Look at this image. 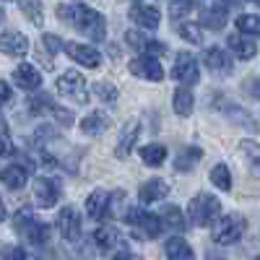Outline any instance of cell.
<instances>
[{
	"instance_id": "cell-16",
	"label": "cell",
	"mask_w": 260,
	"mask_h": 260,
	"mask_svg": "<svg viewBox=\"0 0 260 260\" xmlns=\"http://www.w3.org/2000/svg\"><path fill=\"white\" fill-rule=\"evenodd\" d=\"M110 127H112V120H110V115L102 112V110H94V112H89V115L81 120V133L83 136H91V138L107 133Z\"/></svg>"
},
{
	"instance_id": "cell-13",
	"label": "cell",
	"mask_w": 260,
	"mask_h": 260,
	"mask_svg": "<svg viewBox=\"0 0 260 260\" xmlns=\"http://www.w3.org/2000/svg\"><path fill=\"white\" fill-rule=\"evenodd\" d=\"M141 136V122L138 120H130L125 127H122V133L117 138V146H115V156L117 159H127L130 154H133V148H136V141Z\"/></svg>"
},
{
	"instance_id": "cell-38",
	"label": "cell",
	"mask_w": 260,
	"mask_h": 260,
	"mask_svg": "<svg viewBox=\"0 0 260 260\" xmlns=\"http://www.w3.org/2000/svg\"><path fill=\"white\" fill-rule=\"evenodd\" d=\"M146 39H148V37H146L143 31H138V29H130V31H125V42H127V45L133 47V50H143Z\"/></svg>"
},
{
	"instance_id": "cell-23",
	"label": "cell",
	"mask_w": 260,
	"mask_h": 260,
	"mask_svg": "<svg viewBox=\"0 0 260 260\" xmlns=\"http://www.w3.org/2000/svg\"><path fill=\"white\" fill-rule=\"evenodd\" d=\"M172 107L180 117H190L192 115V107H195V96L190 91V86H180L175 91V99H172Z\"/></svg>"
},
{
	"instance_id": "cell-37",
	"label": "cell",
	"mask_w": 260,
	"mask_h": 260,
	"mask_svg": "<svg viewBox=\"0 0 260 260\" xmlns=\"http://www.w3.org/2000/svg\"><path fill=\"white\" fill-rule=\"evenodd\" d=\"M42 47H45L47 55H57V52H62V39L55 34H42Z\"/></svg>"
},
{
	"instance_id": "cell-21",
	"label": "cell",
	"mask_w": 260,
	"mask_h": 260,
	"mask_svg": "<svg viewBox=\"0 0 260 260\" xmlns=\"http://www.w3.org/2000/svg\"><path fill=\"white\" fill-rule=\"evenodd\" d=\"M0 182H3L8 190H21L29 182V169L24 164H11L6 169H0Z\"/></svg>"
},
{
	"instance_id": "cell-52",
	"label": "cell",
	"mask_w": 260,
	"mask_h": 260,
	"mask_svg": "<svg viewBox=\"0 0 260 260\" xmlns=\"http://www.w3.org/2000/svg\"><path fill=\"white\" fill-rule=\"evenodd\" d=\"M255 260H260V255H257V257H255Z\"/></svg>"
},
{
	"instance_id": "cell-15",
	"label": "cell",
	"mask_w": 260,
	"mask_h": 260,
	"mask_svg": "<svg viewBox=\"0 0 260 260\" xmlns=\"http://www.w3.org/2000/svg\"><path fill=\"white\" fill-rule=\"evenodd\" d=\"M130 21H133L136 26H141V29H156L159 26V21H161V13H159V8L156 6H146V3H138V6H133L130 8Z\"/></svg>"
},
{
	"instance_id": "cell-29",
	"label": "cell",
	"mask_w": 260,
	"mask_h": 260,
	"mask_svg": "<svg viewBox=\"0 0 260 260\" xmlns=\"http://www.w3.org/2000/svg\"><path fill=\"white\" fill-rule=\"evenodd\" d=\"M21 6V13H24L34 26H42L45 24V11H42V3L39 0H18Z\"/></svg>"
},
{
	"instance_id": "cell-2",
	"label": "cell",
	"mask_w": 260,
	"mask_h": 260,
	"mask_svg": "<svg viewBox=\"0 0 260 260\" xmlns=\"http://www.w3.org/2000/svg\"><path fill=\"white\" fill-rule=\"evenodd\" d=\"M221 213V201L211 192H201L187 203V221L195 226H211Z\"/></svg>"
},
{
	"instance_id": "cell-4",
	"label": "cell",
	"mask_w": 260,
	"mask_h": 260,
	"mask_svg": "<svg viewBox=\"0 0 260 260\" xmlns=\"http://www.w3.org/2000/svg\"><path fill=\"white\" fill-rule=\"evenodd\" d=\"M245 234V219L240 213H229L213 221V242L216 245H237Z\"/></svg>"
},
{
	"instance_id": "cell-51",
	"label": "cell",
	"mask_w": 260,
	"mask_h": 260,
	"mask_svg": "<svg viewBox=\"0 0 260 260\" xmlns=\"http://www.w3.org/2000/svg\"><path fill=\"white\" fill-rule=\"evenodd\" d=\"M192 3H201V0H192Z\"/></svg>"
},
{
	"instance_id": "cell-43",
	"label": "cell",
	"mask_w": 260,
	"mask_h": 260,
	"mask_svg": "<svg viewBox=\"0 0 260 260\" xmlns=\"http://www.w3.org/2000/svg\"><path fill=\"white\" fill-rule=\"evenodd\" d=\"M3 260H26V250L18 245H11L3 250Z\"/></svg>"
},
{
	"instance_id": "cell-27",
	"label": "cell",
	"mask_w": 260,
	"mask_h": 260,
	"mask_svg": "<svg viewBox=\"0 0 260 260\" xmlns=\"http://www.w3.org/2000/svg\"><path fill=\"white\" fill-rule=\"evenodd\" d=\"M18 234H24L29 242H34V245H45L47 240H50V226L47 224H42V221H37V219H31L24 229H21Z\"/></svg>"
},
{
	"instance_id": "cell-45",
	"label": "cell",
	"mask_w": 260,
	"mask_h": 260,
	"mask_svg": "<svg viewBox=\"0 0 260 260\" xmlns=\"http://www.w3.org/2000/svg\"><path fill=\"white\" fill-rule=\"evenodd\" d=\"M13 143H11V136H0V156H13Z\"/></svg>"
},
{
	"instance_id": "cell-48",
	"label": "cell",
	"mask_w": 260,
	"mask_h": 260,
	"mask_svg": "<svg viewBox=\"0 0 260 260\" xmlns=\"http://www.w3.org/2000/svg\"><path fill=\"white\" fill-rule=\"evenodd\" d=\"M6 221V203H3V198H0V224Z\"/></svg>"
},
{
	"instance_id": "cell-17",
	"label": "cell",
	"mask_w": 260,
	"mask_h": 260,
	"mask_svg": "<svg viewBox=\"0 0 260 260\" xmlns=\"http://www.w3.org/2000/svg\"><path fill=\"white\" fill-rule=\"evenodd\" d=\"M86 216L94 221H102L110 216V192L107 190H94L89 198H86Z\"/></svg>"
},
{
	"instance_id": "cell-39",
	"label": "cell",
	"mask_w": 260,
	"mask_h": 260,
	"mask_svg": "<svg viewBox=\"0 0 260 260\" xmlns=\"http://www.w3.org/2000/svg\"><path fill=\"white\" fill-rule=\"evenodd\" d=\"M31 219H34L31 208H18V211H16V216H13V229H16V232H21V229H24Z\"/></svg>"
},
{
	"instance_id": "cell-22",
	"label": "cell",
	"mask_w": 260,
	"mask_h": 260,
	"mask_svg": "<svg viewBox=\"0 0 260 260\" xmlns=\"http://www.w3.org/2000/svg\"><path fill=\"white\" fill-rule=\"evenodd\" d=\"M164 252H167L169 260H192L195 257L192 247L182 240V237H169L164 242Z\"/></svg>"
},
{
	"instance_id": "cell-5",
	"label": "cell",
	"mask_w": 260,
	"mask_h": 260,
	"mask_svg": "<svg viewBox=\"0 0 260 260\" xmlns=\"http://www.w3.org/2000/svg\"><path fill=\"white\" fill-rule=\"evenodd\" d=\"M57 91L71 99L76 104H86L89 102V89H86V78L78 73V71H65L60 78H57Z\"/></svg>"
},
{
	"instance_id": "cell-12",
	"label": "cell",
	"mask_w": 260,
	"mask_h": 260,
	"mask_svg": "<svg viewBox=\"0 0 260 260\" xmlns=\"http://www.w3.org/2000/svg\"><path fill=\"white\" fill-rule=\"evenodd\" d=\"M62 50L68 52L78 65H83V68H99L102 65V55L94 47L81 45V42H62Z\"/></svg>"
},
{
	"instance_id": "cell-30",
	"label": "cell",
	"mask_w": 260,
	"mask_h": 260,
	"mask_svg": "<svg viewBox=\"0 0 260 260\" xmlns=\"http://www.w3.org/2000/svg\"><path fill=\"white\" fill-rule=\"evenodd\" d=\"M237 31L250 34V37H260V16L257 13H242L237 18Z\"/></svg>"
},
{
	"instance_id": "cell-44",
	"label": "cell",
	"mask_w": 260,
	"mask_h": 260,
	"mask_svg": "<svg viewBox=\"0 0 260 260\" xmlns=\"http://www.w3.org/2000/svg\"><path fill=\"white\" fill-rule=\"evenodd\" d=\"M11 96H13V89L8 86V81H3V78H0V107H3V104H8V102H11Z\"/></svg>"
},
{
	"instance_id": "cell-54",
	"label": "cell",
	"mask_w": 260,
	"mask_h": 260,
	"mask_svg": "<svg viewBox=\"0 0 260 260\" xmlns=\"http://www.w3.org/2000/svg\"><path fill=\"white\" fill-rule=\"evenodd\" d=\"M247 3H250V0H247Z\"/></svg>"
},
{
	"instance_id": "cell-32",
	"label": "cell",
	"mask_w": 260,
	"mask_h": 260,
	"mask_svg": "<svg viewBox=\"0 0 260 260\" xmlns=\"http://www.w3.org/2000/svg\"><path fill=\"white\" fill-rule=\"evenodd\" d=\"M52 107H55V102H52V96L50 94H45V91H39V94H34L31 99H29V110H31V115H50L52 112Z\"/></svg>"
},
{
	"instance_id": "cell-47",
	"label": "cell",
	"mask_w": 260,
	"mask_h": 260,
	"mask_svg": "<svg viewBox=\"0 0 260 260\" xmlns=\"http://www.w3.org/2000/svg\"><path fill=\"white\" fill-rule=\"evenodd\" d=\"M0 136H8V122L0 117Z\"/></svg>"
},
{
	"instance_id": "cell-26",
	"label": "cell",
	"mask_w": 260,
	"mask_h": 260,
	"mask_svg": "<svg viewBox=\"0 0 260 260\" xmlns=\"http://www.w3.org/2000/svg\"><path fill=\"white\" fill-rule=\"evenodd\" d=\"M161 226H169L172 232H185V226H187V219H185V213L177 208V206H167L164 211H161Z\"/></svg>"
},
{
	"instance_id": "cell-40",
	"label": "cell",
	"mask_w": 260,
	"mask_h": 260,
	"mask_svg": "<svg viewBox=\"0 0 260 260\" xmlns=\"http://www.w3.org/2000/svg\"><path fill=\"white\" fill-rule=\"evenodd\" d=\"M50 115H52L60 125H65V127H71V125H73V120H76L71 110H62V107H57V104L52 107V112H50Z\"/></svg>"
},
{
	"instance_id": "cell-36",
	"label": "cell",
	"mask_w": 260,
	"mask_h": 260,
	"mask_svg": "<svg viewBox=\"0 0 260 260\" xmlns=\"http://www.w3.org/2000/svg\"><path fill=\"white\" fill-rule=\"evenodd\" d=\"M94 94L102 99V102H117V89H115V83H110V81H99L96 86H94Z\"/></svg>"
},
{
	"instance_id": "cell-46",
	"label": "cell",
	"mask_w": 260,
	"mask_h": 260,
	"mask_svg": "<svg viewBox=\"0 0 260 260\" xmlns=\"http://www.w3.org/2000/svg\"><path fill=\"white\" fill-rule=\"evenodd\" d=\"M247 86H250L247 91H250V94H255V96L260 99V81H252V83H247Z\"/></svg>"
},
{
	"instance_id": "cell-49",
	"label": "cell",
	"mask_w": 260,
	"mask_h": 260,
	"mask_svg": "<svg viewBox=\"0 0 260 260\" xmlns=\"http://www.w3.org/2000/svg\"><path fill=\"white\" fill-rule=\"evenodd\" d=\"M208 260H226V257H221V255H208Z\"/></svg>"
},
{
	"instance_id": "cell-10",
	"label": "cell",
	"mask_w": 260,
	"mask_h": 260,
	"mask_svg": "<svg viewBox=\"0 0 260 260\" xmlns=\"http://www.w3.org/2000/svg\"><path fill=\"white\" fill-rule=\"evenodd\" d=\"M34 201L39 208H52L60 201V185L52 177H37L34 180Z\"/></svg>"
},
{
	"instance_id": "cell-24",
	"label": "cell",
	"mask_w": 260,
	"mask_h": 260,
	"mask_svg": "<svg viewBox=\"0 0 260 260\" xmlns=\"http://www.w3.org/2000/svg\"><path fill=\"white\" fill-rule=\"evenodd\" d=\"M91 240H94V245H96L102 252H110L112 247L120 245V234H117L115 226H99V229L94 232Z\"/></svg>"
},
{
	"instance_id": "cell-31",
	"label": "cell",
	"mask_w": 260,
	"mask_h": 260,
	"mask_svg": "<svg viewBox=\"0 0 260 260\" xmlns=\"http://www.w3.org/2000/svg\"><path fill=\"white\" fill-rule=\"evenodd\" d=\"M240 151H242V156L250 161L252 172H257V175H260V143H255V141L245 138V141L240 143Z\"/></svg>"
},
{
	"instance_id": "cell-41",
	"label": "cell",
	"mask_w": 260,
	"mask_h": 260,
	"mask_svg": "<svg viewBox=\"0 0 260 260\" xmlns=\"http://www.w3.org/2000/svg\"><path fill=\"white\" fill-rule=\"evenodd\" d=\"M107 260H141V255L130 252L127 247H112V250H110V257H107Z\"/></svg>"
},
{
	"instance_id": "cell-14",
	"label": "cell",
	"mask_w": 260,
	"mask_h": 260,
	"mask_svg": "<svg viewBox=\"0 0 260 260\" xmlns=\"http://www.w3.org/2000/svg\"><path fill=\"white\" fill-rule=\"evenodd\" d=\"M0 52L11 57H24L29 52V37L21 31H3L0 34Z\"/></svg>"
},
{
	"instance_id": "cell-7",
	"label": "cell",
	"mask_w": 260,
	"mask_h": 260,
	"mask_svg": "<svg viewBox=\"0 0 260 260\" xmlns=\"http://www.w3.org/2000/svg\"><path fill=\"white\" fill-rule=\"evenodd\" d=\"M172 76H175L182 86H195L201 81V68L198 60H195L190 52H180L175 57V68H172Z\"/></svg>"
},
{
	"instance_id": "cell-1",
	"label": "cell",
	"mask_w": 260,
	"mask_h": 260,
	"mask_svg": "<svg viewBox=\"0 0 260 260\" xmlns=\"http://www.w3.org/2000/svg\"><path fill=\"white\" fill-rule=\"evenodd\" d=\"M57 18L71 24L73 29H78L81 34H86L94 42H102L107 37V21L99 11H94L86 3H62L57 6Z\"/></svg>"
},
{
	"instance_id": "cell-8",
	"label": "cell",
	"mask_w": 260,
	"mask_h": 260,
	"mask_svg": "<svg viewBox=\"0 0 260 260\" xmlns=\"http://www.w3.org/2000/svg\"><path fill=\"white\" fill-rule=\"evenodd\" d=\"M226 16H229V0H216L213 6L201 11V29L221 31L226 26Z\"/></svg>"
},
{
	"instance_id": "cell-28",
	"label": "cell",
	"mask_w": 260,
	"mask_h": 260,
	"mask_svg": "<svg viewBox=\"0 0 260 260\" xmlns=\"http://www.w3.org/2000/svg\"><path fill=\"white\" fill-rule=\"evenodd\" d=\"M141 159L148 167H161L167 161V148L161 143H148V146L141 148Z\"/></svg>"
},
{
	"instance_id": "cell-34",
	"label": "cell",
	"mask_w": 260,
	"mask_h": 260,
	"mask_svg": "<svg viewBox=\"0 0 260 260\" xmlns=\"http://www.w3.org/2000/svg\"><path fill=\"white\" fill-rule=\"evenodd\" d=\"M177 31H180V37H182L185 42H190V45H203V29H201V24H190V21H182Z\"/></svg>"
},
{
	"instance_id": "cell-18",
	"label": "cell",
	"mask_w": 260,
	"mask_h": 260,
	"mask_svg": "<svg viewBox=\"0 0 260 260\" xmlns=\"http://www.w3.org/2000/svg\"><path fill=\"white\" fill-rule=\"evenodd\" d=\"M13 83L18 86V89H24V91H37L42 86V73L34 68V65L21 62L18 68L13 71Z\"/></svg>"
},
{
	"instance_id": "cell-19",
	"label": "cell",
	"mask_w": 260,
	"mask_h": 260,
	"mask_svg": "<svg viewBox=\"0 0 260 260\" xmlns=\"http://www.w3.org/2000/svg\"><path fill=\"white\" fill-rule=\"evenodd\" d=\"M226 45L232 47V55H237L240 60H252V57H255V52H257L255 37H250V34H242V31L229 34Z\"/></svg>"
},
{
	"instance_id": "cell-9",
	"label": "cell",
	"mask_w": 260,
	"mask_h": 260,
	"mask_svg": "<svg viewBox=\"0 0 260 260\" xmlns=\"http://www.w3.org/2000/svg\"><path fill=\"white\" fill-rule=\"evenodd\" d=\"M81 213L73 208V206H65L60 213H57V229L60 234L65 237L68 242H78L81 240Z\"/></svg>"
},
{
	"instance_id": "cell-33",
	"label": "cell",
	"mask_w": 260,
	"mask_h": 260,
	"mask_svg": "<svg viewBox=\"0 0 260 260\" xmlns=\"http://www.w3.org/2000/svg\"><path fill=\"white\" fill-rule=\"evenodd\" d=\"M211 182L219 187V190H232V172H229V167L226 164H216L213 169H211Z\"/></svg>"
},
{
	"instance_id": "cell-42",
	"label": "cell",
	"mask_w": 260,
	"mask_h": 260,
	"mask_svg": "<svg viewBox=\"0 0 260 260\" xmlns=\"http://www.w3.org/2000/svg\"><path fill=\"white\" fill-rule=\"evenodd\" d=\"M141 52L159 57V55H164V52H167V47L161 45V42H156V39H146V45H143V50H141Z\"/></svg>"
},
{
	"instance_id": "cell-6",
	"label": "cell",
	"mask_w": 260,
	"mask_h": 260,
	"mask_svg": "<svg viewBox=\"0 0 260 260\" xmlns=\"http://www.w3.org/2000/svg\"><path fill=\"white\" fill-rule=\"evenodd\" d=\"M130 73H133L136 78H143V81H161L164 78V68H161V62H159V57H154V55H138V57H133L130 60Z\"/></svg>"
},
{
	"instance_id": "cell-3",
	"label": "cell",
	"mask_w": 260,
	"mask_h": 260,
	"mask_svg": "<svg viewBox=\"0 0 260 260\" xmlns=\"http://www.w3.org/2000/svg\"><path fill=\"white\" fill-rule=\"evenodd\" d=\"M122 219L125 224H130L133 229H138L141 237H146V240H156V237L161 234V219L159 213H148V211H141V208H125L122 211Z\"/></svg>"
},
{
	"instance_id": "cell-50",
	"label": "cell",
	"mask_w": 260,
	"mask_h": 260,
	"mask_svg": "<svg viewBox=\"0 0 260 260\" xmlns=\"http://www.w3.org/2000/svg\"><path fill=\"white\" fill-rule=\"evenodd\" d=\"M0 21H3V8H0Z\"/></svg>"
},
{
	"instance_id": "cell-35",
	"label": "cell",
	"mask_w": 260,
	"mask_h": 260,
	"mask_svg": "<svg viewBox=\"0 0 260 260\" xmlns=\"http://www.w3.org/2000/svg\"><path fill=\"white\" fill-rule=\"evenodd\" d=\"M192 8H195L192 0H172V3H169V18L180 21L182 16H190Z\"/></svg>"
},
{
	"instance_id": "cell-20",
	"label": "cell",
	"mask_w": 260,
	"mask_h": 260,
	"mask_svg": "<svg viewBox=\"0 0 260 260\" xmlns=\"http://www.w3.org/2000/svg\"><path fill=\"white\" fill-rule=\"evenodd\" d=\"M167 195H169V185H167L164 180H159V177L143 182L141 190H138V198H141L143 206H151V203H156V201H164Z\"/></svg>"
},
{
	"instance_id": "cell-25",
	"label": "cell",
	"mask_w": 260,
	"mask_h": 260,
	"mask_svg": "<svg viewBox=\"0 0 260 260\" xmlns=\"http://www.w3.org/2000/svg\"><path fill=\"white\" fill-rule=\"evenodd\" d=\"M201 159H203V151H201L198 146H187V148H182L180 154H177L175 169H177V172H190Z\"/></svg>"
},
{
	"instance_id": "cell-53",
	"label": "cell",
	"mask_w": 260,
	"mask_h": 260,
	"mask_svg": "<svg viewBox=\"0 0 260 260\" xmlns=\"http://www.w3.org/2000/svg\"><path fill=\"white\" fill-rule=\"evenodd\" d=\"M255 3H260V0H255Z\"/></svg>"
},
{
	"instance_id": "cell-11",
	"label": "cell",
	"mask_w": 260,
	"mask_h": 260,
	"mask_svg": "<svg viewBox=\"0 0 260 260\" xmlns=\"http://www.w3.org/2000/svg\"><path fill=\"white\" fill-rule=\"evenodd\" d=\"M203 62L206 68L213 73V76H229L232 73V52L224 50V47H208L203 52Z\"/></svg>"
}]
</instances>
